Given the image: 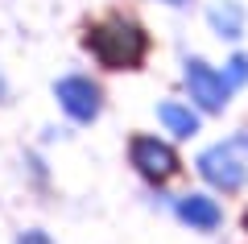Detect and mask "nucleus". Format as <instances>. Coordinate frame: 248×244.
Listing matches in <instances>:
<instances>
[{
    "label": "nucleus",
    "instance_id": "1a4fd4ad",
    "mask_svg": "<svg viewBox=\"0 0 248 244\" xmlns=\"http://www.w3.org/2000/svg\"><path fill=\"white\" fill-rule=\"evenodd\" d=\"M248 79V58H232L228 62V83L236 87V83H244Z\"/></svg>",
    "mask_w": 248,
    "mask_h": 244
},
{
    "label": "nucleus",
    "instance_id": "20e7f679",
    "mask_svg": "<svg viewBox=\"0 0 248 244\" xmlns=\"http://www.w3.org/2000/svg\"><path fill=\"white\" fill-rule=\"evenodd\" d=\"M186 87H190V99H195L203 112H219V108L228 104V96H232L228 75L211 70L203 58H190V62H186Z\"/></svg>",
    "mask_w": 248,
    "mask_h": 244
},
{
    "label": "nucleus",
    "instance_id": "9b49d317",
    "mask_svg": "<svg viewBox=\"0 0 248 244\" xmlns=\"http://www.w3.org/2000/svg\"><path fill=\"white\" fill-rule=\"evenodd\" d=\"M166 4H186V0H166Z\"/></svg>",
    "mask_w": 248,
    "mask_h": 244
},
{
    "label": "nucleus",
    "instance_id": "f257e3e1",
    "mask_svg": "<svg viewBox=\"0 0 248 244\" xmlns=\"http://www.w3.org/2000/svg\"><path fill=\"white\" fill-rule=\"evenodd\" d=\"M83 42L99 58V66H108V70H137L145 62V54H149L145 29L133 25V21H124V17H108L99 25H91Z\"/></svg>",
    "mask_w": 248,
    "mask_h": 244
},
{
    "label": "nucleus",
    "instance_id": "6e6552de",
    "mask_svg": "<svg viewBox=\"0 0 248 244\" xmlns=\"http://www.w3.org/2000/svg\"><path fill=\"white\" fill-rule=\"evenodd\" d=\"M211 25L219 29L223 37H240V33H244V13H240V4H232V0L215 4V9H211Z\"/></svg>",
    "mask_w": 248,
    "mask_h": 244
},
{
    "label": "nucleus",
    "instance_id": "f03ea898",
    "mask_svg": "<svg viewBox=\"0 0 248 244\" xmlns=\"http://www.w3.org/2000/svg\"><path fill=\"white\" fill-rule=\"evenodd\" d=\"M199 174L211 186H219V191H240V186L248 182V162L240 157V141H232V145H211L199 157Z\"/></svg>",
    "mask_w": 248,
    "mask_h": 244
},
{
    "label": "nucleus",
    "instance_id": "f8f14e48",
    "mask_svg": "<svg viewBox=\"0 0 248 244\" xmlns=\"http://www.w3.org/2000/svg\"><path fill=\"white\" fill-rule=\"evenodd\" d=\"M244 232H248V211H244Z\"/></svg>",
    "mask_w": 248,
    "mask_h": 244
},
{
    "label": "nucleus",
    "instance_id": "7ed1b4c3",
    "mask_svg": "<svg viewBox=\"0 0 248 244\" xmlns=\"http://www.w3.org/2000/svg\"><path fill=\"white\" fill-rule=\"evenodd\" d=\"M128 157H133V166L141 170L149 182H170V178L182 170L174 145H166V141H157V137H145V132L128 141Z\"/></svg>",
    "mask_w": 248,
    "mask_h": 244
},
{
    "label": "nucleus",
    "instance_id": "0eeeda50",
    "mask_svg": "<svg viewBox=\"0 0 248 244\" xmlns=\"http://www.w3.org/2000/svg\"><path fill=\"white\" fill-rule=\"evenodd\" d=\"M157 120L166 124L174 137H195L199 132V116L182 104H157Z\"/></svg>",
    "mask_w": 248,
    "mask_h": 244
},
{
    "label": "nucleus",
    "instance_id": "ddd939ff",
    "mask_svg": "<svg viewBox=\"0 0 248 244\" xmlns=\"http://www.w3.org/2000/svg\"><path fill=\"white\" fill-rule=\"evenodd\" d=\"M0 91H4V83H0Z\"/></svg>",
    "mask_w": 248,
    "mask_h": 244
},
{
    "label": "nucleus",
    "instance_id": "9d476101",
    "mask_svg": "<svg viewBox=\"0 0 248 244\" xmlns=\"http://www.w3.org/2000/svg\"><path fill=\"white\" fill-rule=\"evenodd\" d=\"M17 244H50V236H46V232H21Z\"/></svg>",
    "mask_w": 248,
    "mask_h": 244
},
{
    "label": "nucleus",
    "instance_id": "39448f33",
    "mask_svg": "<svg viewBox=\"0 0 248 244\" xmlns=\"http://www.w3.org/2000/svg\"><path fill=\"white\" fill-rule=\"evenodd\" d=\"M54 96H58L62 112L71 116V120H79V124H91V120L99 116V87L91 83V79H83V75H66V79H58Z\"/></svg>",
    "mask_w": 248,
    "mask_h": 244
},
{
    "label": "nucleus",
    "instance_id": "423d86ee",
    "mask_svg": "<svg viewBox=\"0 0 248 244\" xmlns=\"http://www.w3.org/2000/svg\"><path fill=\"white\" fill-rule=\"evenodd\" d=\"M178 215L190 228H199V232H211V228H219L223 211H219V203L207 199V195H182V199H178Z\"/></svg>",
    "mask_w": 248,
    "mask_h": 244
}]
</instances>
